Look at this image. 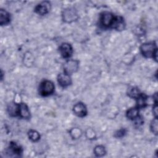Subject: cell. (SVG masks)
<instances>
[{
	"mask_svg": "<svg viewBox=\"0 0 158 158\" xmlns=\"http://www.w3.org/2000/svg\"><path fill=\"white\" fill-rule=\"evenodd\" d=\"M157 118H155L151 123V131L156 135L157 134Z\"/></svg>",
	"mask_w": 158,
	"mask_h": 158,
	"instance_id": "44dd1931",
	"label": "cell"
},
{
	"mask_svg": "<svg viewBox=\"0 0 158 158\" xmlns=\"http://www.w3.org/2000/svg\"><path fill=\"white\" fill-rule=\"evenodd\" d=\"M138 114H139L138 108L132 107L127 110V117L131 120H133V119H135L138 116Z\"/></svg>",
	"mask_w": 158,
	"mask_h": 158,
	"instance_id": "5bb4252c",
	"label": "cell"
},
{
	"mask_svg": "<svg viewBox=\"0 0 158 158\" xmlns=\"http://www.w3.org/2000/svg\"><path fill=\"white\" fill-rule=\"evenodd\" d=\"M142 54L146 57L154 56L156 52H157L156 44L154 43H147L143 44L140 48Z\"/></svg>",
	"mask_w": 158,
	"mask_h": 158,
	"instance_id": "6da1fadb",
	"label": "cell"
},
{
	"mask_svg": "<svg viewBox=\"0 0 158 158\" xmlns=\"http://www.w3.org/2000/svg\"><path fill=\"white\" fill-rule=\"evenodd\" d=\"M73 111L75 115L80 117L85 116L87 114L86 107L82 102H78L75 104L73 107Z\"/></svg>",
	"mask_w": 158,
	"mask_h": 158,
	"instance_id": "ba28073f",
	"label": "cell"
},
{
	"mask_svg": "<svg viewBox=\"0 0 158 158\" xmlns=\"http://www.w3.org/2000/svg\"><path fill=\"white\" fill-rule=\"evenodd\" d=\"M10 20V14L5 10H0V24L1 25H7L9 23Z\"/></svg>",
	"mask_w": 158,
	"mask_h": 158,
	"instance_id": "7c38bea8",
	"label": "cell"
},
{
	"mask_svg": "<svg viewBox=\"0 0 158 158\" xmlns=\"http://www.w3.org/2000/svg\"><path fill=\"white\" fill-rule=\"evenodd\" d=\"M54 91V85L53 83L49 80L43 81L40 86V93L44 96L51 94Z\"/></svg>",
	"mask_w": 158,
	"mask_h": 158,
	"instance_id": "7a4b0ae2",
	"label": "cell"
},
{
	"mask_svg": "<svg viewBox=\"0 0 158 158\" xmlns=\"http://www.w3.org/2000/svg\"><path fill=\"white\" fill-rule=\"evenodd\" d=\"M141 93H139V89L136 88V87H131L128 89V95L131 98H134V99H136L140 94Z\"/></svg>",
	"mask_w": 158,
	"mask_h": 158,
	"instance_id": "e0dca14e",
	"label": "cell"
},
{
	"mask_svg": "<svg viewBox=\"0 0 158 158\" xmlns=\"http://www.w3.org/2000/svg\"><path fill=\"white\" fill-rule=\"evenodd\" d=\"M153 113L155 115L156 117L157 118V102L155 103V105L153 106Z\"/></svg>",
	"mask_w": 158,
	"mask_h": 158,
	"instance_id": "603a6c76",
	"label": "cell"
},
{
	"mask_svg": "<svg viewBox=\"0 0 158 158\" xmlns=\"http://www.w3.org/2000/svg\"><path fill=\"white\" fill-rule=\"evenodd\" d=\"M111 27L117 30H122L125 28L123 19L121 17H115Z\"/></svg>",
	"mask_w": 158,
	"mask_h": 158,
	"instance_id": "30bf717a",
	"label": "cell"
},
{
	"mask_svg": "<svg viewBox=\"0 0 158 158\" xmlns=\"http://www.w3.org/2000/svg\"><path fill=\"white\" fill-rule=\"evenodd\" d=\"M136 99L137 100L136 103L138 108H143L146 106L147 96L144 94L141 93Z\"/></svg>",
	"mask_w": 158,
	"mask_h": 158,
	"instance_id": "4fadbf2b",
	"label": "cell"
},
{
	"mask_svg": "<svg viewBox=\"0 0 158 158\" xmlns=\"http://www.w3.org/2000/svg\"><path fill=\"white\" fill-rule=\"evenodd\" d=\"M9 151H10L12 153H14V154L20 155L22 152V148L19 146H18L15 143L11 142L9 145Z\"/></svg>",
	"mask_w": 158,
	"mask_h": 158,
	"instance_id": "2e32d148",
	"label": "cell"
},
{
	"mask_svg": "<svg viewBox=\"0 0 158 158\" xmlns=\"http://www.w3.org/2000/svg\"><path fill=\"white\" fill-rule=\"evenodd\" d=\"M125 133H126L125 129H120L115 132V136L116 138H121V137L125 135Z\"/></svg>",
	"mask_w": 158,
	"mask_h": 158,
	"instance_id": "7402d4cb",
	"label": "cell"
},
{
	"mask_svg": "<svg viewBox=\"0 0 158 158\" xmlns=\"http://www.w3.org/2000/svg\"><path fill=\"white\" fill-rule=\"evenodd\" d=\"M70 135L72 138L77 139V138L80 137V136L81 135V132L80 130L75 128H73L70 130Z\"/></svg>",
	"mask_w": 158,
	"mask_h": 158,
	"instance_id": "ffe728a7",
	"label": "cell"
},
{
	"mask_svg": "<svg viewBox=\"0 0 158 158\" xmlns=\"http://www.w3.org/2000/svg\"><path fill=\"white\" fill-rule=\"evenodd\" d=\"M94 153L98 157H102L106 154V150L104 146H97L94 149Z\"/></svg>",
	"mask_w": 158,
	"mask_h": 158,
	"instance_id": "ac0fdd59",
	"label": "cell"
},
{
	"mask_svg": "<svg viewBox=\"0 0 158 158\" xmlns=\"http://www.w3.org/2000/svg\"><path fill=\"white\" fill-rule=\"evenodd\" d=\"M57 81L59 85L62 87H66L70 85L72 83L71 78L69 75L64 73H60L57 77Z\"/></svg>",
	"mask_w": 158,
	"mask_h": 158,
	"instance_id": "9c48e42d",
	"label": "cell"
},
{
	"mask_svg": "<svg viewBox=\"0 0 158 158\" xmlns=\"http://www.w3.org/2000/svg\"><path fill=\"white\" fill-rule=\"evenodd\" d=\"M59 52L63 57L69 58L72 54L73 49L70 44L64 43L59 46Z\"/></svg>",
	"mask_w": 158,
	"mask_h": 158,
	"instance_id": "52a82bcc",
	"label": "cell"
},
{
	"mask_svg": "<svg viewBox=\"0 0 158 158\" xmlns=\"http://www.w3.org/2000/svg\"><path fill=\"white\" fill-rule=\"evenodd\" d=\"M79 66V62L77 60H69L67 61L64 65V73L68 75H70L75 72Z\"/></svg>",
	"mask_w": 158,
	"mask_h": 158,
	"instance_id": "277c9868",
	"label": "cell"
},
{
	"mask_svg": "<svg viewBox=\"0 0 158 158\" xmlns=\"http://www.w3.org/2000/svg\"><path fill=\"white\" fill-rule=\"evenodd\" d=\"M114 18L115 17L110 12H103L101 14V18H100L101 23L104 27H106L111 26Z\"/></svg>",
	"mask_w": 158,
	"mask_h": 158,
	"instance_id": "5b68a950",
	"label": "cell"
},
{
	"mask_svg": "<svg viewBox=\"0 0 158 158\" xmlns=\"http://www.w3.org/2000/svg\"><path fill=\"white\" fill-rule=\"evenodd\" d=\"M19 114L22 118L26 119L30 118V113L28 106L25 103H20L19 104Z\"/></svg>",
	"mask_w": 158,
	"mask_h": 158,
	"instance_id": "8fae6325",
	"label": "cell"
},
{
	"mask_svg": "<svg viewBox=\"0 0 158 158\" xmlns=\"http://www.w3.org/2000/svg\"><path fill=\"white\" fill-rule=\"evenodd\" d=\"M50 5L51 4L49 2L43 1L36 6L35 10L39 15H45L47 13H48V12L49 11Z\"/></svg>",
	"mask_w": 158,
	"mask_h": 158,
	"instance_id": "8992f818",
	"label": "cell"
},
{
	"mask_svg": "<svg viewBox=\"0 0 158 158\" xmlns=\"http://www.w3.org/2000/svg\"><path fill=\"white\" fill-rule=\"evenodd\" d=\"M62 18L65 22L70 23L75 21L78 19V14L75 9L70 7L65 9L63 11Z\"/></svg>",
	"mask_w": 158,
	"mask_h": 158,
	"instance_id": "3957f363",
	"label": "cell"
},
{
	"mask_svg": "<svg viewBox=\"0 0 158 158\" xmlns=\"http://www.w3.org/2000/svg\"><path fill=\"white\" fill-rule=\"evenodd\" d=\"M19 105H17L15 103H11L7 107V110L9 114L12 116H15L19 114Z\"/></svg>",
	"mask_w": 158,
	"mask_h": 158,
	"instance_id": "9a60e30c",
	"label": "cell"
},
{
	"mask_svg": "<svg viewBox=\"0 0 158 158\" xmlns=\"http://www.w3.org/2000/svg\"><path fill=\"white\" fill-rule=\"evenodd\" d=\"M28 137L31 141H37L40 139V135L36 131L31 130L28 131Z\"/></svg>",
	"mask_w": 158,
	"mask_h": 158,
	"instance_id": "d6986e66",
	"label": "cell"
}]
</instances>
